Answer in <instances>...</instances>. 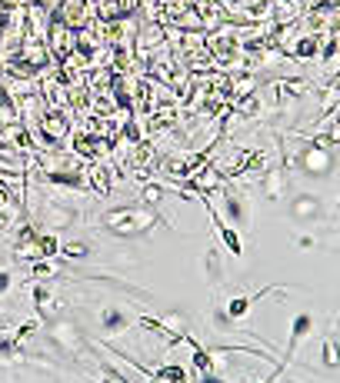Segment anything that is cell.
Here are the masks:
<instances>
[{"label": "cell", "mask_w": 340, "mask_h": 383, "mask_svg": "<svg viewBox=\"0 0 340 383\" xmlns=\"http://www.w3.org/2000/svg\"><path fill=\"white\" fill-rule=\"evenodd\" d=\"M157 223H167L160 207H147V204H121L104 213V230H110L114 237L133 240V237H147Z\"/></svg>", "instance_id": "cell-1"}, {"label": "cell", "mask_w": 340, "mask_h": 383, "mask_svg": "<svg viewBox=\"0 0 340 383\" xmlns=\"http://www.w3.org/2000/svg\"><path fill=\"white\" fill-rule=\"evenodd\" d=\"M74 133V113L70 110H47L40 123L33 127V137L40 140V150H60Z\"/></svg>", "instance_id": "cell-2"}, {"label": "cell", "mask_w": 340, "mask_h": 383, "mask_svg": "<svg viewBox=\"0 0 340 383\" xmlns=\"http://www.w3.org/2000/svg\"><path fill=\"white\" fill-rule=\"evenodd\" d=\"M47 340L54 343V350L67 353V357H77L80 350H90V340L84 337V330L67 317H57L54 323H47Z\"/></svg>", "instance_id": "cell-3"}, {"label": "cell", "mask_w": 340, "mask_h": 383, "mask_svg": "<svg viewBox=\"0 0 340 383\" xmlns=\"http://www.w3.org/2000/svg\"><path fill=\"white\" fill-rule=\"evenodd\" d=\"M100 330H104V337H117V333H124V330L131 327V317L124 313L121 306H114V304H107L104 310H100Z\"/></svg>", "instance_id": "cell-4"}, {"label": "cell", "mask_w": 340, "mask_h": 383, "mask_svg": "<svg viewBox=\"0 0 340 383\" xmlns=\"http://www.w3.org/2000/svg\"><path fill=\"white\" fill-rule=\"evenodd\" d=\"M220 200H224V210H227V220H231V223H237V227L247 223V204H243V197L231 184L220 187Z\"/></svg>", "instance_id": "cell-5"}, {"label": "cell", "mask_w": 340, "mask_h": 383, "mask_svg": "<svg viewBox=\"0 0 340 383\" xmlns=\"http://www.w3.org/2000/svg\"><path fill=\"white\" fill-rule=\"evenodd\" d=\"M87 180H90V190L107 197L114 190V167L110 164H87Z\"/></svg>", "instance_id": "cell-6"}, {"label": "cell", "mask_w": 340, "mask_h": 383, "mask_svg": "<svg viewBox=\"0 0 340 383\" xmlns=\"http://www.w3.org/2000/svg\"><path fill=\"white\" fill-rule=\"evenodd\" d=\"M60 237H57L54 230L50 233H37V240H33V250H37V260H57L60 257Z\"/></svg>", "instance_id": "cell-7"}, {"label": "cell", "mask_w": 340, "mask_h": 383, "mask_svg": "<svg viewBox=\"0 0 340 383\" xmlns=\"http://www.w3.org/2000/svg\"><path fill=\"white\" fill-rule=\"evenodd\" d=\"M77 220V210L74 207H60V204H47L44 207V223H50V227H70Z\"/></svg>", "instance_id": "cell-8"}, {"label": "cell", "mask_w": 340, "mask_h": 383, "mask_svg": "<svg viewBox=\"0 0 340 383\" xmlns=\"http://www.w3.org/2000/svg\"><path fill=\"white\" fill-rule=\"evenodd\" d=\"M263 294H267V290H261V294H257V296H263ZM257 296L234 294L231 300H227V306H224V313H227V317H231L234 323H237V320H241V317H247V310H251V304H253V300H257Z\"/></svg>", "instance_id": "cell-9"}, {"label": "cell", "mask_w": 340, "mask_h": 383, "mask_svg": "<svg viewBox=\"0 0 340 383\" xmlns=\"http://www.w3.org/2000/svg\"><path fill=\"white\" fill-rule=\"evenodd\" d=\"M40 327H44V323H40V320H37V317H33V320H23L21 327H17V330H13V333H11V340H13V343H17V350L23 353V347H27V343H31V340L37 337V330H40Z\"/></svg>", "instance_id": "cell-10"}, {"label": "cell", "mask_w": 340, "mask_h": 383, "mask_svg": "<svg viewBox=\"0 0 340 383\" xmlns=\"http://www.w3.org/2000/svg\"><path fill=\"white\" fill-rule=\"evenodd\" d=\"M217 230H220V243L227 247V253L241 257V253H243V237H241V230H237V227H227V223H224V227H217Z\"/></svg>", "instance_id": "cell-11"}, {"label": "cell", "mask_w": 340, "mask_h": 383, "mask_svg": "<svg viewBox=\"0 0 340 383\" xmlns=\"http://www.w3.org/2000/svg\"><path fill=\"white\" fill-rule=\"evenodd\" d=\"M94 363H97V373H100V383H131V377L127 373H121L114 363L107 360H100V357H94ZM97 383V380H94Z\"/></svg>", "instance_id": "cell-12"}, {"label": "cell", "mask_w": 340, "mask_h": 383, "mask_svg": "<svg viewBox=\"0 0 340 383\" xmlns=\"http://www.w3.org/2000/svg\"><path fill=\"white\" fill-rule=\"evenodd\" d=\"M90 253H94V247L87 240H67L60 247V257H67V260H90Z\"/></svg>", "instance_id": "cell-13"}, {"label": "cell", "mask_w": 340, "mask_h": 383, "mask_svg": "<svg viewBox=\"0 0 340 383\" xmlns=\"http://www.w3.org/2000/svg\"><path fill=\"white\" fill-rule=\"evenodd\" d=\"M157 373H160V380L164 383H190V377H187L184 367H177V363H167V367H157Z\"/></svg>", "instance_id": "cell-14"}, {"label": "cell", "mask_w": 340, "mask_h": 383, "mask_svg": "<svg viewBox=\"0 0 340 383\" xmlns=\"http://www.w3.org/2000/svg\"><path fill=\"white\" fill-rule=\"evenodd\" d=\"M290 213H294V217H314V213H317V200L314 197H297L294 200V207H290Z\"/></svg>", "instance_id": "cell-15"}, {"label": "cell", "mask_w": 340, "mask_h": 383, "mask_svg": "<svg viewBox=\"0 0 340 383\" xmlns=\"http://www.w3.org/2000/svg\"><path fill=\"white\" fill-rule=\"evenodd\" d=\"M204 270H207V277L214 280V284L220 280V253L214 250V247H210V250L204 253Z\"/></svg>", "instance_id": "cell-16"}, {"label": "cell", "mask_w": 340, "mask_h": 383, "mask_svg": "<svg viewBox=\"0 0 340 383\" xmlns=\"http://www.w3.org/2000/svg\"><path fill=\"white\" fill-rule=\"evenodd\" d=\"M21 350H17V343L11 337H0V360H17Z\"/></svg>", "instance_id": "cell-17"}, {"label": "cell", "mask_w": 340, "mask_h": 383, "mask_svg": "<svg viewBox=\"0 0 340 383\" xmlns=\"http://www.w3.org/2000/svg\"><path fill=\"white\" fill-rule=\"evenodd\" d=\"M324 363H327V367H337V363H340V347L334 343V340L324 343Z\"/></svg>", "instance_id": "cell-18"}, {"label": "cell", "mask_w": 340, "mask_h": 383, "mask_svg": "<svg viewBox=\"0 0 340 383\" xmlns=\"http://www.w3.org/2000/svg\"><path fill=\"white\" fill-rule=\"evenodd\" d=\"M13 290V274L11 270H0V296H7Z\"/></svg>", "instance_id": "cell-19"}, {"label": "cell", "mask_w": 340, "mask_h": 383, "mask_svg": "<svg viewBox=\"0 0 340 383\" xmlns=\"http://www.w3.org/2000/svg\"><path fill=\"white\" fill-rule=\"evenodd\" d=\"M197 383H227L224 377H217V373L210 370V373H197Z\"/></svg>", "instance_id": "cell-20"}, {"label": "cell", "mask_w": 340, "mask_h": 383, "mask_svg": "<svg viewBox=\"0 0 340 383\" xmlns=\"http://www.w3.org/2000/svg\"><path fill=\"white\" fill-rule=\"evenodd\" d=\"M147 383H164V380H160V373H154V377H147Z\"/></svg>", "instance_id": "cell-21"}, {"label": "cell", "mask_w": 340, "mask_h": 383, "mask_svg": "<svg viewBox=\"0 0 340 383\" xmlns=\"http://www.w3.org/2000/svg\"><path fill=\"white\" fill-rule=\"evenodd\" d=\"M251 383H257V380H251Z\"/></svg>", "instance_id": "cell-22"}]
</instances>
